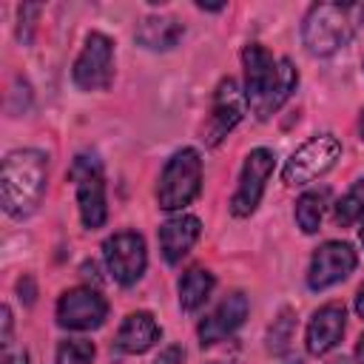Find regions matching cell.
Returning a JSON list of instances; mask_svg holds the SVG:
<instances>
[{
	"mask_svg": "<svg viewBox=\"0 0 364 364\" xmlns=\"http://www.w3.org/2000/svg\"><path fill=\"white\" fill-rule=\"evenodd\" d=\"M245 65V100L256 119H270L296 91L299 71L290 57H273L264 46L250 43L242 51Z\"/></svg>",
	"mask_w": 364,
	"mask_h": 364,
	"instance_id": "6da1fadb",
	"label": "cell"
},
{
	"mask_svg": "<svg viewBox=\"0 0 364 364\" xmlns=\"http://www.w3.org/2000/svg\"><path fill=\"white\" fill-rule=\"evenodd\" d=\"M48 185V156L37 148L9 151L0 168V202L3 210L14 219L31 216Z\"/></svg>",
	"mask_w": 364,
	"mask_h": 364,
	"instance_id": "7a4b0ae2",
	"label": "cell"
},
{
	"mask_svg": "<svg viewBox=\"0 0 364 364\" xmlns=\"http://www.w3.org/2000/svg\"><path fill=\"white\" fill-rule=\"evenodd\" d=\"M364 23V3H313L301 23V43L313 57L344 48Z\"/></svg>",
	"mask_w": 364,
	"mask_h": 364,
	"instance_id": "3957f363",
	"label": "cell"
},
{
	"mask_svg": "<svg viewBox=\"0 0 364 364\" xmlns=\"http://www.w3.org/2000/svg\"><path fill=\"white\" fill-rule=\"evenodd\" d=\"M202 191V156L196 148H179L171 154L159 173L156 202L162 210H182L188 208Z\"/></svg>",
	"mask_w": 364,
	"mask_h": 364,
	"instance_id": "277c9868",
	"label": "cell"
},
{
	"mask_svg": "<svg viewBox=\"0 0 364 364\" xmlns=\"http://www.w3.org/2000/svg\"><path fill=\"white\" fill-rule=\"evenodd\" d=\"M68 179L74 182L82 225L88 230L102 228L105 219H108V205H105V173H102L100 156L91 154V151L77 154L71 168H68Z\"/></svg>",
	"mask_w": 364,
	"mask_h": 364,
	"instance_id": "5b68a950",
	"label": "cell"
},
{
	"mask_svg": "<svg viewBox=\"0 0 364 364\" xmlns=\"http://www.w3.org/2000/svg\"><path fill=\"white\" fill-rule=\"evenodd\" d=\"M341 156V142L333 136V134H318V136H310L307 142H301L290 159L284 162L282 168V179L284 185L290 188H299V185H310L313 179L324 176Z\"/></svg>",
	"mask_w": 364,
	"mask_h": 364,
	"instance_id": "8992f818",
	"label": "cell"
},
{
	"mask_svg": "<svg viewBox=\"0 0 364 364\" xmlns=\"http://www.w3.org/2000/svg\"><path fill=\"white\" fill-rule=\"evenodd\" d=\"M71 80L80 91H105L114 80V40L102 31L85 37L82 51L71 65Z\"/></svg>",
	"mask_w": 364,
	"mask_h": 364,
	"instance_id": "52a82bcc",
	"label": "cell"
},
{
	"mask_svg": "<svg viewBox=\"0 0 364 364\" xmlns=\"http://www.w3.org/2000/svg\"><path fill=\"white\" fill-rule=\"evenodd\" d=\"M102 259L108 264V273L117 284L131 287L142 279L148 267V250L145 239L136 230H119L102 242Z\"/></svg>",
	"mask_w": 364,
	"mask_h": 364,
	"instance_id": "ba28073f",
	"label": "cell"
},
{
	"mask_svg": "<svg viewBox=\"0 0 364 364\" xmlns=\"http://www.w3.org/2000/svg\"><path fill=\"white\" fill-rule=\"evenodd\" d=\"M273 168H276V154L270 148H253L245 156L236 193L230 196V213L233 216L245 219V216H250L259 208L262 193H264V185H267Z\"/></svg>",
	"mask_w": 364,
	"mask_h": 364,
	"instance_id": "9c48e42d",
	"label": "cell"
},
{
	"mask_svg": "<svg viewBox=\"0 0 364 364\" xmlns=\"http://www.w3.org/2000/svg\"><path fill=\"white\" fill-rule=\"evenodd\" d=\"M108 316V301L102 299L100 290L82 284V287H71L57 299V324L63 330H97L102 327Z\"/></svg>",
	"mask_w": 364,
	"mask_h": 364,
	"instance_id": "30bf717a",
	"label": "cell"
},
{
	"mask_svg": "<svg viewBox=\"0 0 364 364\" xmlns=\"http://www.w3.org/2000/svg\"><path fill=\"white\" fill-rule=\"evenodd\" d=\"M358 264V256L353 250L350 242H338L330 239L324 245H318L310 256V267H307V287L310 290H327L338 282H344Z\"/></svg>",
	"mask_w": 364,
	"mask_h": 364,
	"instance_id": "8fae6325",
	"label": "cell"
},
{
	"mask_svg": "<svg viewBox=\"0 0 364 364\" xmlns=\"http://www.w3.org/2000/svg\"><path fill=\"white\" fill-rule=\"evenodd\" d=\"M245 105H247L245 91H239L236 80L225 77V80L216 85L213 105H210V117H208V122L202 125V139H205V145L216 148V145L239 125V119L245 117Z\"/></svg>",
	"mask_w": 364,
	"mask_h": 364,
	"instance_id": "7c38bea8",
	"label": "cell"
},
{
	"mask_svg": "<svg viewBox=\"0 0 364 364\" xmlns=\"http://www.w3.org/2000/svg\"><path fill=\"white\" fill-rule=\"evenodd\" d=\"M247 313H250L247 296L239 293V290H233L230 296H225V299L199 321V327H196L199 344H202V347H210V344H216V341L233 336V333L245 324Z\"/></svg>",
	"mask_w": 364,
	"mask_h": 364,
	"instance_id": "4fadbf2b",
	"label": "cell"
},
{
	"mask_svg": "<svg viewBox=\"0 0 364 364\" xmlns=\"http://www.w3.org/2000/svg\"><path fill=\"white\" fill-rule=\"evenodd\" d=\"M344 330H347V310H344V304H338V301L321 304V307L310 316L307 330H304L307 353H310V355H324V353H330L333 347H338Z\"/></svg>",
	"mask_w": 364,
	"mask_h": 364,
	"instance_id": "5bb4252c",
	"label": "cell"
},
{
	"mask_svg": "<svg viewBox=\"0 0 364 364\" xmlns=\"http://www.w3.org/2000/svg\"><path fill=\"white\" fill-rule=\"evenodd\" d=\"M202 233V222L191 213H179V216H171L168 222L159 225V247H162V256L168 264H179L188 250L196 245Z\"/></svg>",
	"mask_w": 364,
	"mask_h": 364,
	"instance_id": "9a60e30c",
	"label": "cell"
},
{
	"mask_svg": "<svg viewBox=\"0 0 364 364\" xmlns=\"http://www.w3.org/2000/svg\"><path fill=\"white\" fill-rule=\"evenodd\" d=\"M162 336V327L156 324L154 313L148 310H136V313H128L114 336V347L119 353H128V355H139L145 350H151Z\"/></svg>",
	"mask_w": 364,
	"mask_h": 364,
	"instance_id": "2e32d148",
	"label": "cell"
},
{
	"mask_svg": "<svg viewBox=\"0 0 364 364\" xmlns=\"http://www.w3.org/2000/svg\"><path fill=\"white\" fill-rule=\"evenodd\" d=\"M185 34V26L176 17H145L136 26V43L151 51H171Z\"/></svg>",
	"mask_w": 364,
	"mask_h": 364,
	"instance_id": "e0dca14e",
	"label": "cell"
},
{
	"mask_svg": "<svg viewBox=\"0 0 364 364\" xmlns=\"http://www.w3.org/2000/svg\"><path fill=\"white\" fill-rule=\"evenodd\" d=\"M213 284H216V279H213V273L208 267H191V270H185L182 279H179V307L185 313L199 310L208 301Z\"/></svg>",
	"mask_w": 364,
	"mask_h": 364,
	"instance_id": "ac0fdd59",
	"label": "cell"
},
{
	"mask_svg": "<svg viewBox=\"0 0 364 364\" xmlns=\"http://www.w3.org/2000/svg\"><path fill=\"white\" fill-rule=\"evenodd\" d=\"M324 202H327V191H304L296 199V225L304 233H316L324 216Z\"/></svg>",
	"mask_w": 364,
	"mask_h": 364,
	"instance_id": "d6986e66",
	"label": "cell"
},
{
	"mask_svg": "<svg viewBox=\"0 0 364 364\" xmlns=\"http://www.w3.org/2000/svg\"><path fill=\"white\" fill-rule=\"evenodd\" d=\"M364 216V179L353 182L350 191L336 202V225L350 228Z\"/></svg>",
	"mask_w": 364,
	"mask_h": 364,
	"instance_id": "ffe728a7",
	"label": "cell"
},
{
	"mask_svg": "<svg viewBox=\"0 0 364 364\" xmlns=\"http://www.w3.org/2000/svg\"><path fill=\"white\" fill-rule=\"evenodd\" d=\"M94 341L88 338H65L57 344L54 364H91L94 361Z\"/></svg>",
	"mask_w": 364,
	"mask_h": 364,
	"instance_id": "44dd1931",
	"label": "cell"
},
{
	"mask_svg": "<svg viewBox=\"0 0 364 364\" xmlns=\"http://www.w3.org/2000/svg\"><path fill=\"white\" fill-rule=\"evenodd\" d=\"M293 327H296V313L290 307H284L273 318V324L267 330V350L270 353H284L287 344H290V338H293Z\"/></svg>",
	"mask_w": 364,
	"mask_h": 364,
	"instance_id": "7402d4cb",
	"label": "cell"
},
{
	"mask_svg": "<svg viewBox=\"0 0 364 364\" xmlns=\"http://www.w3.org/2000/svg\"><path fill=\"white\" fill-rule=\"evenodd\" d=\"M182 361H185V350H182L179 344H171V347H165V350L156 355L154 364H182Z\"/></svg>",
	"mask_w": 364,
	"mask_h": 364,
	"instance_id": "603a6c76",
	"label": "cell"
},
{
	"mask_svg": "<svg viewBox=\"0 0 364 364\" xmlns=\"http://www.w3.org/2000/svg\"><path fill=\"white\" fill-rule=\"evenodd\" d=\"M0 324H3V336H0V344H3V350H9V344H11V307L9 304H3L0 307Z\"/></svg>",
	"mask_w": 364,
	"mask_h": 364,
	"instance_id": "cb8c5ba5",
	"label": "cell"
},
{
	"mask_svg": "<svg viewBox=\"0 0 364 364\" xmlns=\"http://www.w3.org/2000/svg\"><path fill=\"white\" fill-rule=\"evenodd\" d=\"M17 293H20V301H26V304H34V296H37L34 279H31V276H23V279L17 282Z\"/></svg>",
	"mask_w": 364,
	"mask_h": 364,
	"instance_id": "d4e9b609",
	"label": "cell"
},
{
	"mask_svg": "<svg viewBox=\"0 0 364 364\" xmlns=\"http://www.w3.org/2000/svg\"><path fill=\"white\" fill-rule=\"evenodd\" d=\"M3 364H28V353L26 350H6L3 353Z\"/></svg>",
	"mask_w": 364,
	"mask_h": 364,
	"instance_id": "484cf974",
	"label": "cell"
},
{
	"mask_svg": "<svg viewBox=\"0 0 364 364\" xmlns=\"http://www.w3.org/2000/svg\"><path fill=\"white\" fill-rule=\"evenodd\" d=\"M355 313H358V318H364V284L355 293Z\"/></svg>",
	"mask_w": 364,
	"mask_h": 364,
	"instance_id": "4316f807",
	"label": "cell"
},
{
	"mask_svg": "<svg viewBox=\"0 0 364 364\" xmlns=\"http://www.w3.org/2000/svg\"><path fill=\"white\" fill-rule=\"evenodd\" d=\"M355 361L364 364V333H361V338H358V344H355Z\"/></svg>",
	"mask_w": 364,
	"mask_h": 364,
	"instance_id": "83f0119b",
	"label": "cell"
},
{
	"mask_svg": "<svg viewBox=\"0 0 364 364\" xmlns=\"http://www.w3.org/2000/svg\"><path fill=\"white\" fill-rule=\"evenodd\" d=\"M196 9H202V11H222L225 3H213V6H208V3H196Z\"/></svg>",
	"mask_w": 364,
	"mask_h": 364,
	"instance_id": "f1b7e54d",
	"label": "cell"
},
{
	"mask_svg": "<svg viewBox=\"0 0 364 364\" xmlns=\"http://www.w3.org/2000/svg\"><path fill=\"white\" fill-rule=\"evenodd\" d=\"M327 364H350L347 358H333V361H327Z\"/></svg>",
	"mask_w": 364,
	"mask_h": 364,
	"instance_id": "f546056e",
	"label": "cell"
},
{
	"mask_svg": "<svg viewBox=\"0 0 364 364\" xmlns=\"http://www.w3.org/2000/svg\"><path fill=\"white\" fill-rule=\"evenodd\" d=\"M358 131H361V139H364V111H361V122H358Z\"/></svg>",
	"mask_w": 364,
	"mask_h": 364,
	"instance_id": "4dcf8cb0",
	"label": "cell"
},
{
	"mask_svg": "<svg viewBox=\"0 0 364 364\" xmlns=\"http://www.w3.org/2000/svg\"><path fill=\"white\" fill-rule=\"evenodd\" d=\"M358 236H361V245H364V225H361V230H358Z\"/></svg>",
	"mask_w": 364,
	"mask_h": 364,
	"instance_id": "1f68e13d",
	"label": "cell"
},
{
	"mask_svg": "<svg viewBox=\"0 0 364 364\" xmlns=\"http://www.w3.org/2000/svg\"><path fill=\"white\" fill-rule=\"evenodd\" d=\"M210 364H219V361H210Z\"/></svg>",
	"mask_w": 364,
	"mask_h": 364,
	"instance_id": "d6a6232c",
	"label": "cell"
}]
</instances>
